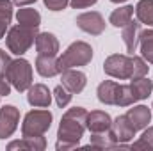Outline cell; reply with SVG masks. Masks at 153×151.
I'll use <instances>...</instances> for the list:
<instances>
[{
  "label": "cell",
  "instance_id": "cell-1",
  "mask_svg": "<svg viewBox=\"0 0 153 151\" xmlns=\"http://www.w3.org/2000/svg\"><path fill=\"white\" fill-rule=\"evenodd\" d=\"M87 110L84 107H73L70 110H66L62 119H61V124H59V130H57V144L55 148L61 151L64 150H71L76 148L80 139L84 137V132L87 130Z\"/></svg>",
  "mask_w": 153,
  "mask_h": 151
},
{
  "label": "cell",
  "instance_id": "cell-2",
  "mask_svg": "<svg viewBox=\"0 0 153 151\" xmlns=\"http://www.w3.org/2000/svg\"><path fill=\"white\" fill-rule=\"evenodd\" d=\"M38 38V29L34 27H25V25H14L9 29L7 36H5V44L9 48L11 53L14 55H23Z\"/></svg>",
  "mask_w": 153,
  "mask_h": 151
},
{
  "label": "cell",
  "instance_id": "cell-3",
  "mask_svg": "<svg viewBox=\"0 0 153 151\" xmlns=\"http://www.w3.org/2000/svg\"><path fill=\"white\" fill-rule=\"evenodd\" d=\"M91 61H93V48H91V44H87L85 41H75L59 57V66H61V71H62V70H70V68L85 66Z\"/></svg>",
  "mask_w": 153,
  "mask_h": 151
},
{
  "label": "cell",
  "instance_id": "cell-4",
  "mask_svg": "<svg viewBox=\"0 0 153 151\" xmlns=\"http://www.w3.org/2000/svg\"><path fill=\"white\" fill-rule=\"evenodd\" d=\"M52 119L53 115L48 109H38V110H30L23 117L22 123V133L23 137H34V135H45L50 126H52Z\"/></svg>",
  "mask_w": 153,
  "mask_h": 151
},
{
  "label": "cell",
  "instance_id": "cell-5",
  "mask_svg": "<svg viewBox=\"0 0 153 151\" xmlns=\"http://www.w3.org/2000/svg\"><path fill=\"white\" fill-rule=\"evenodd\" d=\"M5 75L9 78L11 85H13L16 91H20V93L27 91V89L32 85V66H30L29 61H25V59H22V57L11 61V64H9V68H7Z\"/></svg>",
  "mask_w": 153,
  "mask_h": 151
},
{
  "label": "cell",
  "instance_id": "cell-6",
  "mask_svg": "<svg viewBox=\"0 0 153 151\" xmlns=\"http://www.w3.org/2000/svg\"><path fill=\"white\" fill-rule=\"evenodd\" d=\"M103 71H105V75L117 78V80L132 78V57L123 55V53L109 55L103 62Z\"/></svg>",
  "mask_w": 153,
  "mask_h": 151
},
{
  "label": "cell",
  "instance_id": "cell-7",
  "mask_svg": "<svg viewBox=\"0 0 153 151\" xmlns=\"http://www.w3.org/2000/svg\"><path fill=\"white\" fill-rule=\"evenodd\" d=\"M76 27L91 36H100L105 30V20L100 13L96 11H89V13H82L75 18Z\"/></svg>",
  "mask_w": 153,
  "mask_h": 151
},
{
  "label": "cell",
  "instance_id": "cell-8",
  "mask_svg": "<svg viewBox=\"0 0 153 151\" xmlns=\"http://www.w3.org/2000/svg\"><path fill=\"white\" fill-rule=\"evenodd\" d=\"M20 123V110L14 105L0 107V139L11 137Z\"/></svg>",
  "mask_w": 153,
  "mask_h": 151
},
{
  "label": "cell",
  "instance_id": "cell-9",
  "mask_svg": "<svg viewBox=\"0 0 153 151\" xmlns=\"http://www.w3.org/2000/svg\"><path fill=\"white\" fill-rule=\"evenodd\" d=\"M109 135H111L114 144H126L128 141L134 139L135 130L130 124V121L126 119V115H119L112 121V124L109 128Z\"/></svg>",
  "mask_w": 153,
  "mask_h": 151
},
{
  "label": "cell",
  "instance_id": "cell-10",
  "mask_svg": "<svg viewBox=\"0 0 153 151\" xmlns=\"http://www.w3.org/2000/svg\"><path fill=\"white\" fill-rule=\"evenodd\" d=\"M61 82L71 94H78L84 91V87L87 84V76H85V73L78 71L75 68H70V70L61 71Z\"/></svg>",
  "mask_w": 153,
  "mask_h": 151
},
{
  "label": "cell",
  "instance_id": "cell-11",
  "mask_svg": "<svg viewBox=\"0 0 153 151\" xmlns=\"http://www.w3.org/2000/svg\"><path fill=\"white\" fill-rule=\"evenodd\" d=\"M27 101L36 109H48L52 103V93L45 84H34L27 89Z\"/></svg>",
  "mask_w": 153,
  "mask_h": 151
},
{
  "label": "cell",
  "instance_id": "cell-12",
  "mask_svg": "<svg viewBox=\"0 0 153 151\" xmlns=\"http://www.w3.org/2000/svg\"><path fill=\"white\" fill-rule=\"evenodd\" d=\"M125 115H126V119L130 121V124L134 126L135 132L144 130L150 124V121H152V110L146 105H135V107L128 109V112Z\"/></svg>",
  "mask_w": 153,
  "mask_h": 151
},
{
  "label": "cell",
  "instance_id": "cell-13",
  "mask_svg": "<svg viewBox=\"0 0 153 151\" xmlns=\"http://www.w3.org/2000/svg\"><path fill=\"white\" fill-rule=\"evenodd\" d=\"M85 124H87V130L91 133H102V132H109V128L112 124V119L103 110H93V112L87 114Z\"/></svg>",
  "mask_w": 153,
  "mask_h": 151
},
{
  "label": "cell",
  "instance_id": "cell-14",
  "mask_svg": "<svg viewBox=\"0 0 153 151\" xmlns=\"http://www.w3.org/2000/svg\"><path fill=\"white\" fill-rule=\"evenodd\" d=\"M36 71L45 78H52V76L61 73V66H59V59L55 55H38L36 59Z\"/></svg>",
  "mask_w": 153,
  "mask_h": 151
},
{
  "label": "cell",
  "instance_id": "cell-15",
  "mask_svg": "<svg viewBox=\"0 0 153 151\" xmlns=\"http://www.w3.org/2000/svg\"><path fill=\"white\" fill-rule=\"evenodd\" d=\"M34 44H36L38 55H57V52H59V41L52 32L38 34Z\"/></svg>",
  "mask_w": 153,
  "mask_h": 151
},
{
  "label": "cell",
  "instance_id": "cell-16",
  "mask_svg": "<svg viewBox=\"0 0 153 151\" xmlns=\"http://www.w3.org/2000/svg\"><path fill=\"white\" fill-rule=\"evenodd\" d=\"M139 36H141V21H130L128 25L123 27L121 38H123V43H125L128 53H134L137 50Z\"/></svg>",
  "mask_w": 153,
  "mask_h": 151
},
{
  "label": "cell",
  "instance_id": "cell-17",
  "mask_svg": "<svg viewBox=\"0 0 153 151\" xmlns=\"http://www.w3.org/2000/svg\"><path fill=\"white\" fill-rule=\"evenodd\" d=\"M46 148V139L43 135H34V137H23L22 141H13L7 144V150H30V151H43Z\"/></svg>",
  "mask_w": 153,
  "mask_h": 151
},
{
  "label": "cell",
  "instance_id": "cell-18",
  "mask_svg": "<svg viewBox=\"0 0 153 151\" xmlns=\"http://www.w3.org/2000/svg\"><path fill=\"white\" fill-rule=\"evenodd\" d=\"M128 85H130V89H132V94H134V100H135V101H141V100L148 98L153 91V82L148 76L132 78V82H130Z\"/></svg>",
  "mask_w": 153,
  "mask_h": 151
},
{
  "label": "cell",
  "instance_id": "cell-19",
  "mask_svg": "<svg viewBox=\"0 0 153 151\" xmlns=\"http://www.w3.org/2000/svg\"><path fill=\"white\" fill-rule=\"evenodd\" d=\"M117 82L114 80H105L98 85V100L103 103V105H116V93H117Z\"/></svg>",
  "mask_w": 153,
  "mask_h": 151
},
{
  "label": "cell",
  "instance_id": "cell-20",
  "mask_svg": "<svg viewBox=\"0 0 153 151\" xmlns=\"http://www.w3.org/2000/svg\"><path fill=\"white\" fill-rule=\"evenodd\" d=\"M16 20H18L20 25L38 29L39 23H41V14L36 9H32V7H20L18 13H16Z\"/></svg>",
  "mask_w": 153,
  "mask_h": 151
},
{
  "label": "cell",
  "instance_id": "cell-21",
  "mask_svg": "<svg viewBox=\"0 0 153 151\" xmlns=\"http://www.w3.org/2000/svg\"><path fill=\"white\" fill-rule=\"evenodd\" d=\"M132 16H134V7L132 5H123V7H117L112 11V14H111V18H109V21L114 25V27H125V25H128L130 21H132Z\"/></svg>",
  "mask_w": 153,
  "mask_h": 151
},
{
  "label": "cell",
  "instance_id": "cell-22",
  "mask_svg": "<svg viewBox=\"0 0 153 151\" xmlns=\"http://www.w3.org/2000/svg\"><path fill=\"white\" fill-rule=\"evenodd\" d=\"M139 46H141V55L144 61H148L150 64H153V27L141 30L139 36Z\"/></svg>",
  "mask_w": 153,
  "mask_h": 151
},
{
  "label": "cell",
  "instance_id": "cell-23",
  "mask_svg": "<svg viewBox=\"0 0 153 151\" xmlns=\"http://www.w3.org/2000/svg\"><path fill=\"white\" fill-rule=\"evenodd\" d=\"M137 20L148 27H153V0H139L135 5Z\"/></svg>",
  "mask_w": 153,
  "mask_h": 151
},
{
  "label": "cell",
  "instance_id": "cell-24",
  "mask_svg": "<svg viewBox=\"0 0 153 151\" xmlns=\"http://www.w3.org/2000/svg\"><path fill=\"white\" fill-rule=\"evenodd\" d=\"M11 20H13V2L0 0V39L5 36V30L9 29Z\"/></svg>",
  "mask_w": 153,
  "mask_h": 151
},
{
  "label": "cell",
  "instance_id": "cell-25",
  "mask_svg": "<svg viewBox=\"0 0 153 151\" xmlns=\"http://www.w3.org/2000/svg\"><path fill=\"white\" fill-rule=\"evenodd\" d=\"M134 103H135V100H134V94H132L130 85L119 84L117 85V93H116V105L117 107H130Z\"/></svg>",
  "mask_w": 153,
  "mask_h": 151
},
{
  "label": "cell",
  "instance_id": "cell-26",
  "mask_svg": "<svg viewBox=\"0 0 153 151\" xmlns=\"http://www.w3.org/2000/svg\"><path fill=\"white\" fill-rule=\"evenodd\" d=\"M93 148L98 150H105V148H114V142L109 135V132H102V133H91V144Z\"/></svg>",
  "mask_w": 153,
  "mask_h": 151
},
{
  "label": "cell",
  "instance_id": "cell-27",
  "mask_svg": "<svg viewBox=\"0 0 153 151\" xmlns=\"http://www.w3.org/2000/svg\"><path fill=\"white\" fill-rule=\"evenodd\" d=\"M148 62L143 59V57H137V55H132V78H141V76L148 75ZM130 78V80H132Z\"/></svg>",
  "mask_w": 153,
  "mask_h": 151
},
{
  "label": "cell",
  "instance_id": "cell-28",
  "mask_svg": "<svg viewBox=\"0 0 153 151\" xmlns=\"http://www.w3.org/2000/svg\"><path fill=\"white\" fill-rule=\"evenodd\" d=\"M53 96H55V103H57V107H61V109H64L70 101H71V93L61 84V85H57L55 89H53Z\"/></svg>",
  "mask_w": 153,
  "mask_h": 151
},
{
  "label": "cell",
  "instance_id": "cell-29",
  "mask_svg": "<svg viewBox=\"0 0 153 151\" xmlns=\"http://www.w3.org/2000/svg\"><path fill=\"white\" fill-rule=\"evenodd\" d=\"M43 2L50 11H62L70 4V0H43Z\"/></svg>",
  "mask_w": 153,
  "mask_h": 151
},
{
  "label": "cell",
  "instance_id": "cell-30",
  "mask_svg": "<svg viewBox=\"0 0 153 151\" xmlns=\"http://www.w3.org/2000/svg\"><path fill=\"white\" fill-rule=\"evenodd\" d=\"M11 82H9V78L5 73H0V94L2 96H9L11 94Z\"/></svg>",
  "mask_w": 153,
  "mask_h": 151
},
{
  "label": "cell",
  "instance_id": "cell-31",
  "mask_svg": "<svg viewBox=\"0 0 153 151\" xmlns=\"http://www.w3.org/2000/svg\"><path fill=\"white\" fill-rule=\"evenodd\" d=\"M141 139L148 144L150 151H153V126H146V128H144V132H143Z\"/></svg>",
  "mask_w": 153,
  "mask_h": 151
},
{
  "label": "cell",
  "instance_id": "cell-32",
  "mask_svg": "<svg viewBox=\"0 0 153 151\" xmlns=\"http://www.w3.org/2000/svg\"><path fill=\"white\" fill-rule=\"evenodd\" d=\"M98 0H70V5L73 9H85V7H91L94 5Z\"/></svg>",
  "mask_w": 153,
  "mask_h": 151
},
{
  "label": "cell",
  "instance_id": "cell-33",
  "mask_svg": "<svg viewBox=\"0 0 153 151\" xmlns=\"http://www.w3.org/2000/svg\"><path fill=\"white\" fill-rule=\"evenodd\" d=\"M9 64H11V57L7 55L5 50L0 48V73H5L7 68H9Z\"/></svg>",
  "mask_w": 153,
  "mask_h": 151
},
{
  "label": "cell",
  "instance_id": "cell-34",
  "mask_svg": "<svg viewBox=\"0 0 153 151\" xmlns=\"http://www.w3.org/2000/svg\"><path fill=\"white\" fill-rule=\"evenodd\" d=\"M36 0H13V4H16L18 7H27V5H30V4H34Z\"/></svg>",
  "mask_w": 153,
  "mask_h": 151
},
{
  "label": "cell",
  "instance_id": "cell-35",
  "mask_svg": "<svg viewBox=\"0 0 153 151\" xmlns=\"http://www.w3.org/2000/svg\"><path fill=\"white\" fill-rule=\"evenodd\" d=\"M112 4H121V2H126V0H111Z\"/></svg>",
  "mask_w": 153,
  "mask_h": 151
},
{
  "label": "cell",
  "instance_id": "cell-36",
  "mask_svg": "<svg viewBox=\"0 0 153 151\" xmlns=\"http://www.w3.org/2000/svg\"><path fill=\"white\" fill-rule=\"evenodd\" d=\"M0 98H2V94H0Z\"/></svg>",
  "mask_w": 153,
  "mask_h": 151
},
{
  "label": "cell",
  "instance_id": "cell-37",
  "mask_svg": "<svg viewBox=\"0 0 153 151\" xmlns=\"http://www.w3.org/2000/svg\"><path fill=\"white\" fill-rule=\"evenodd\" d=\"M152 109H153V105H152Z\"/></svg>",
  "mask_w": 153,
  "mask_h": 151
}]
</instances>
